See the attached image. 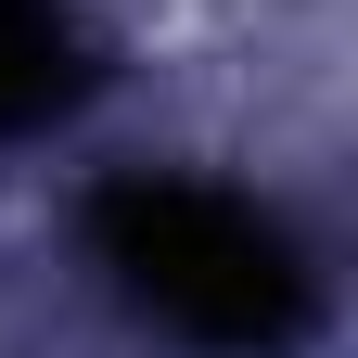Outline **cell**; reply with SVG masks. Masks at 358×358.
<instances>
[{"label":"cell","mask_w":358,"mask_h":358,"mask_svg":"<svg viewBox=\"0 0 358 358\" xmlns=\"http://www.w3.org/2000/svg\"><path fill=\"white\" fill-rule=\"evenodd\" d=\"M90 256L115 268V294L166 320L179 345H282L307 320V268H294V231L268 217L256 192H217V179H115L103 205H90Z\"/></svg>","instance_id":"1"},{"label":"cell","mask_w":358,"mask_h":358,"mask_svg":"<svg viewBox=\"0 0 358 358\" xmlns=\"http://www.w3.org/2000/svg\"><path fill=\"white\" fill-rule=\"evenodd\" d=\"M90 90V38L64 0H0V141L13 128H52Z\"/></svg>","instance_id":"2"}]
</instances>
